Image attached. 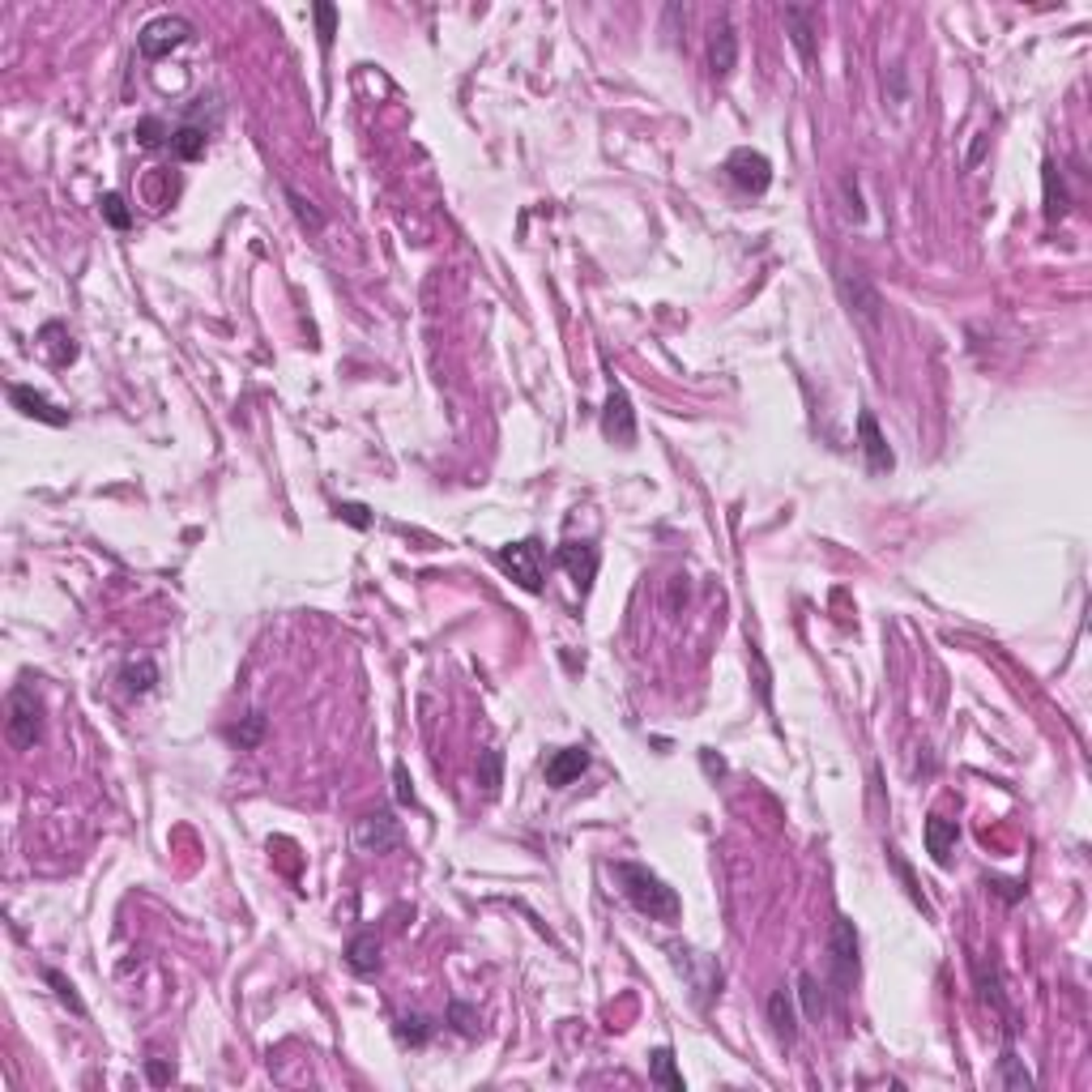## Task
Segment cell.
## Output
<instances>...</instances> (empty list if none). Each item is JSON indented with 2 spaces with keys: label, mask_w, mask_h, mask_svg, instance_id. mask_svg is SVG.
Wrapping results in <instances>:
<instances>
[{
  "label": "cell",
  "mask_w": 1092,
  "mask_h": 1092,
  "mask_svg": "<svg viewBox=\"0 0 1092 1092\" xmlns=\"http://www.w3.org/2000/svg\"><path fill=\"white\" fill-rule=\"evenodd\" d=\"M610 880L619 883V892H623L645 918H653V921L683 918V900H678V892L662 880L658 870L640 867V862H610Z\"/></svg>",
  "instance_id": "6da1fadb"
},
{
  "label": "cell",
  "mask_w": 1092,
  "mask_h": 1092,
  "mask_svg": "<svg viewBox=\"0 0 1092 1092\" xmlns=\"http://www.w3.org/2000/svg\"><path fill=\"white\" fill-rule=\"evenodd\" d=\"M5 713H9V717H5V734H9L13 751H31L34 743L43 739V700H39L31 678H21L18 688L9 691Z\"/></svg>",
  "instance_id": "7a4b0ae2"
},
{
  "label": "cell",
  "mask_w": 1092,
  "mask_h": 1092,
  "mask_svg": "<svg viewBox=\"0 0 1092 1092\" xmlns=\"http://www.w3.org/2000/svg\"><path fill=\"white\" fill-rule=\"evenodd\" d=\"M853 977H858V931H853V921L845 913H837L832 935H828V981L837 990V999L850 994Z\"/></svg>",
  "instance_id": "3957f363"
},
{
  "label": "cell",
  "mask_w": 1092,
  "mask_h": 1092,
  "mask_svg": "<svg viewBox=\"0 0 1092 1092\" xmlns=\"http://www.w3.org/2000/svg\"><path fill=\"white\" fill-rule=\"evenodd\" d=\"M193 21L180 18V13H162V18H150L142 26V34H137V48H142V56H150V61H158V56H171L175 48H184V43H193Z\"/></svg>",
  "instance_id": "277c9868"
},
{
  "label": "cell",
  "mask_w": 1092,
  "mask_h": 1092,
  "mask_svg": "<svg viewBox=\"0 0 1092 1092\" xmlns=\"http://www.w3.org/2000/svg\"><path fill=\"white\" fill-rule=\"evenodd\" d=\"M721 171H726V180L739 188V193H747V197H759V193H769V184H772V162H769V154H759V150H730V158L721 162Z\"/></svg>",
  "instance_id": "5b68a950"
},
{
  "label": "cell",
  "mask_w": 1092,
  "mask_h": 1092,
  "mask_svg": "<svg viewBox=\"0 0 1092 1092\" xmlns=\"http://www.w3.org/2000/svg\"><path fill=\"white\" fill-rule=\"evenodd\" d=\"M499 564L521 589L538 594L542 589V542L538 538H521V542L499 546Z\"/></svg>",
  "instance_id": "8992f818"
},
{
  "label": "cell",
  "mask_w": 1092,
  "mask_h": 1092,
  "mask_svg": "<svg viewBox=\"0 0 1092 1092\" xmlns=\"http://www.w3.org/2000/svg\"><path fill=\"white\" fill-rule=\"evenodd\" d=\"M837 282H840V294H845L850 312L858 316L862 324H867L870 334H880V324H883V299H880V291L870 286L867 273H858V269H840Z\"/></svg>",
  "instance_id": "52a82bcc"
},
{
  "label": "cell",
  "mask_w": 1092,
  "mask_h": 1092,
  "mask_svg": "<svg viewBox=\"0 0 1092 1092\" xmlns=\"http://www.w3.org/2000/svg\"><path fill=\"white\" fill-rule=\"evenodd\" d=\"M602 435H607L610 444H619V448H632V444H636V410H632V402H627V393L619 385H610V393H607V410H602Z\"/></svg>",
  "instance_id": "ba28073f"
},
{
  "label": "cell",
  "mask_w": 1092,
  "mask_h": 1092,
  "mask_svg": "<svg viewBox=\"0 0 1092 1092\" xmlns=\"http://www.w3.org/2000/svg\"><path fill=\"white\" fill-rule=\"evenodd\" d=\"M354 845L363 853H389L402 845V824L393 819V811H375V815L359 819L354 828Z\"/></svg>",
  "instance_id": "9c48e42d"
},
{
  "label": "cell",
  "mask_w": 1092,
  "mask_h": 1092,
  "mask_svg": "<svg viewBox=\"0 0 1092 1092\" xmlns=\"http://www.w3.org/2000/svg\"><path fill=\"white\" fill-rule=\"evenodd\" d=\"M815 26H819V9L815 5H785V31L789 39H794V48H799L802 64L807 69H815Z\"/></svg>",
  "instance_id": "30bf717a"
},
{
  "label": "cell",
  "mask_w": 1092,
  "mask_h": 1092,
  "mask_svg": "<svg viewBox=\"0 0 1092 1092\" xmlns=\"http://www.w3.org/2000/svg\"><path fill=\"white\" fill-rule=\"evenodd\" d=\"M555 564L559 567H567V577L577 580V589L580 594H589V585H594V577H597V546L594 542H564L555 551Z\"/></svg>",
  "instance_id": "8fae6325"
},
{
  "label": "cell",
  "mask_w": 1092,
  "mask_h": 1092,
  "mask_svg": "<svg viewBox=\"0 0 1092 1092\" xmlns=\"http://www.w3.org/2000/svg\"><path fill=\"white\" fill-rule=\"evenodd\" d=\"M708 69H713L717 81H726L730 73L739 69V34H734L730 18H721L713 26V34H708Z\"/></svg>",
  "instance_id": "7c38bea8"
},
{
  "label": "cell",
  "mask_w": 1092,
  "mask_h": 1092,
  "mask_svg": "<svg viewBox=\"0 0 1092 1092\" xmlns=\"http://www.w3.org/2000/svg\"><path fill=\"white\" fill-rule=\"evenodd\" d=\"M9 402H13V410H21L26 418H39V423H48V427H69V410H61L56 402L34 393L31 385H9Z\"/></svg>",
  "instance_id": "4fadbf2b"
},
{
  "label": "cell",
  "mask_w": 1092,
  "mask_h": 1092,
  "mask_svg": "<svg viewBox=\"0 0 1092 1092\" xmlns=\"http://www.w3.org/2000/svg\"><path fill=\"white\" fill-rule=\"evenodd\" d=\"M858 440H862V453H867V470L870 474H888L892 466H896V457H892L888 440H883L880 423H875V415L870 410H862L858 415Z\"/></svg>",
  "instance_id": "5bb4252c"
},
{
  "label": "cell",
  "mask_w": 1092,
  "mask_h": 1092,
  "mask_svg": "<svg viewBox=\"0 0 1092 1092\" xmlns=\"http://www.w3.org/2000/svg\"><path fill=\"white\" fill-rule=\"evenodd\" d=\"M585 769H589V751L585 747H564V751H555V756L546 759V785L564 789V785H572Z\"/></svg>",
  "instance_id": "9a60e30c"
},
{
  "label": "cell",
  "mask_w": 1092,
  "mask_h": 1092,
  "mask_svg": "<svg viewBox=\"0 0 1092 1092\" xmlns=\"http://www.w3.org/2000/svg\"><path fill=\"white\" fill-rule=\"evenodd\" d=\"M956 840H961L956 819H948V815L926 819V853H931L939 867H951V850H956Z\"/></svg>",
  "instance_id": "2e32d148"
},
{
  "label": "cell",
  "mask_w": 1092,
  "mask_h": 1092,
  "mask_svg": "<svg viewBox=\"0 0 1092 1092\" xmlns=\"http://www.w3.org/2000/svg\"><path fill=\"white\" fill-rule=\"evenodd\" d=\"M769 1024H772V1032H777L781 1045H794V1042H799V1012H794V999H789V990H777L769 999Z\"/></svg>",
  "instance_id": "e0dca14e"
},
{
  "label": "cell",
  "mask_w": 1092,
  "mask_h": 1092,
  "mask_svg": "<svg viewBox=\"0 0 1092 1092\" xmlns=\"http://www.w3.org/2000/svg\"><path fill=\"white\" fill-rule=\"evenodd\" d=\"M346 964H350L354 973H375L380 969V939H375V931H359L350 943H346Z\"/></svg>",
  "instance_id": "ac0fdd59"
},
{
  "label": "cell",
  "mask_w": 1092,
  "mask_h": 1092,
  "mask_svg": "<svg viewBox=\"0 0 1092 1092\" xmlns=\"http://www.w3.org/2000/svg\"><path fill=\"white\" fill-rule=\"evenodd\" d=\"M120 683H124V691L129 696H145V691L158 683V666H154L150 658H137V662H124V670H120Z\"/></svg>",
  "instance_id": "d6986e66"
},
{
  "label": "cell",
  "mask_w": 1092,
  "mask_h": 1092,
  "mask_svg": "<svg viewBox=\"0 0 1092 1092\" xmlns=\"http://www.w3.org/2000/svg\"><path fill=\"white\" fill-rule=\"evenodd\" d=\"M1042 180H1045V218H1062L1067 213V205H1072V197H1067V188H1062V175H1058V167H1054L1050 158H1045V167H1042Z\"/></svg>",
  "instance_id": "ffe728a7"
},
{
  "label": "cell",
  "mask_w": 1092,
  "mask_h": 1092,
  "mask_svg": "<svg viewBox=\"0 0 1092 1092\" xmlns=\"http://www.w3.org/2000/svg\"><path fill=\"white\" fill-rule=\"evenodd\" d=\"M171 154L184 162H197L205 154V129L201 124H184V129L171 132Z\"/></svg>",
  "instance_id": "44dd1931"
},
{
  "label": "cell",
  "mask_w": 1092,
  "mask_h": 1092,
  "mask_svg": "<svg viewBox=\"0 0 1092 1092\" xmlns=\"http://www.w3.org/2000/svg\"><path fill=\"white\" fill-rule=\"evenodd\" d=\"M648 1075H653V1084H662V1088L683 1092V1075L675 1072V1054H670L666 1045H658V1050L648 1054Z\"/></svg>",
  "instance_id": "7402d4cb"
},
{
  "label": "cell",
  "mask_w": 1092,
  "mask_h": 1092,
  "mask_svg": "<svg viewBox=\"0 0 1092 1092\" xmlns=\"http://www.w3.org/2000/svg\"><path fill=\"white\" fill-rule=\"evenodd\" d=\"M265 730H269V721H265V713H248V717H243L239 726L231 730V743H235V747H239V751H253L256 743L265 739Z\"/></svg>",
  "instance_id": "603a6c76"
},
{
  "label": "cell",
  "mask_w": 1092,
  "mask_h": 1092,
  "mask_svg": "<svg viewBox=\"0 0 1092 1092\" xmlns=\"http://www.w3.org/2000/svg\"><path fill=\"white\" fill-rule=\"evenodd\" d=\"M282 193H286V201H291L294 218H299V223H304V226H307V231H324V213H321V210H316V205H312V201H307V197H304V193H294L291 184H286Z\"/></svg>",
  "instance_id": "cb8c5ba5"
},
{
  "label": "cell",
  "mask_w": 1092,
  "mask_h": 1092,
  "mask_svg": "<svg viewBox=\"0 0 1092 1092\" xmlns=\"http://www.w3.org/2000/svg\"><path fill=\"white\" fill-rule=\"evenodd\" d=\"M999 1084H1003V1088H1032L1029 1067H1024V1062L1016 1058L1012 1050H1007V1054L999 1058Z\"/></svg>",
  "instance_id": "d4e9b609"
},
{
  "label": "cell",
  "mask_w": 1092,
  "mask_h": 1092,
  "mask_svg": "<svg viewBox=\"0 0 1092 1092\" xmlns=\"http://www.w3.org/2000/svg\"><path fill=\"white\" fill-rule=\"evenodd\" d=\"M499 772H504V751H496V747L483 751V764H478V781H483V789L491 794V799H496L499 785H504V781H499Z\"/></svg>",
  "instance_id": "484cf974"
},
{
  "label": "cell",
  "mask_w": 1092,
  "mask_h": 1092,
  "mask_svg": "<svg viewBox=\"0 0 1092 1092\" xmlns=\"http://www.w3.org/2000/svg\"><path fill=\"white\" fill-rule=\"evenodd\" d=\"M977 981H981V999L990 1003L1003 1020H1012V1012H1007V999H1003V986H999V973H994V969L986 973V964H977Z\"/></svg>",
  "instance_id": "4316f807"
},
{
  "label": "cell",
  "mask_w": 1092,
  "mask_h": 1092,
  "mask_svg": "<svg viewBox=\"0 0 1092 1092\" xmlns=\"http://www.w3.org/2000/svg\"><path fill=\"white\" fill-rule=\"evenodd\" d=\"M43 342L48 346H56V363H73L77 359V346H73V337L64 334V324L61 321H51V324H43Z\"/></svg>",
  "instance_id": "83f0119b"
},
{
  "label": "cell",
  "mask_w": 1092,
  "mask_h": 1092,
  "mask_svg": "<svg viewBox=\"0 0 1092 1092\" xmlns=\"http://www.w3.org/2000/svg\"><path fill=\"white\" fill-rule=\"evenodd\" d=\"M888 862H892V870H896V875H900V883H905V888H909L913 905H918V909H921V913H926V918H935V909H931V900L921 896V888H918V880H913V870H909V867H905V858H900V853H896V850H888Z\"/></svg>",
  "instance_id": "f1b7e54d"
},
{
  "label": "cell",
  "mask_w": 1092,
  "mask_h": 1092,
  "mask_svg": "<svg viewBox=\"0 0 1092 1092\" xmlns=\"http://www.w3.org/2000/svg\"><path fill=\"white\" fill-rule=\"evenodd\" d=\"M799 999H802V1007H807L811 1020L828 1012V999H824V990H819V981L811 977V973H799Z\"/></svg>",
  "instance_id": "f546056e"
},
{
  "label": "cell",
  "mask_w": 1092,
  "mask_h": 1092,
  "mask_svg": "<svg viewBox=\"0 0 1092 1092\" xmlns=\"http://www.w3.org/2000/svg\"><path fill=\"white\" fill-rule=\"evenodd\" d=\"M431 1029H435V1024L427 1020V1016H402V1020H397V1037H402V1042H410V1045H427Z\"/></svg>",
  "instance_id": "4dcf8cb0"
},
{
  "label": "cell",
  "mask_w": 1092,
  "mask_h": 1092,
  "mask_svg": "<svg viewBox=\"0 0 1092 1092\" xmlns=\"http://www.w3.org/2000/svg\"><path fill=\"white\" fill-rule=\"evenodd\" d=\"M102 218L116 226V231H129L132 226V213H129V205H124V197L120 193H102Z\"/></svg>",
  "instance_id": "1f68e13d"
},
{
  "label": "cell",
  "mask_w": 1092,
  "mask_h": 1092,
  "mask_svg": "<svg viewBox=\"0 0 1092 1092\" xmlns=\"http://www.w3.org/2000/svg\"><path fill=\"white\" fill-rule=\"evenodd\" d=\"M43 977H48V986H56V994H61V1003H64V1007H73V1012H77V1016H86V1003L77 999V990H73V981H64L56 969H43Z\"/></svg>",
  "instance_id": "d6a6232c"
},
{
  "label": "cell",
  "mask_w": 1092,
  "mask_h": 1092,
  "mask_svg": "<svg viewBox=\"0 0 1092 1092\" xmlns=\"http://www.w3.org/2000/svg\"><path fill=\"white\" fill-rule=\"evenodd\" d=\"M137 142H142L145 150H158V145H171V132L162 129L158 120H142L137 124Z\"/></svg>",
  "instance_id": "836d02e7"
},
{
  "label": "cell",
  "mask_w": 1092,
  "mask_h": 1092,
  "mask_svg": "<svg viewBox=\"0 0 1092 1092\" xmlns=\"http://www.w3.org/2000/svg\"><path fill=\"white\" fill-rule=\"evenodd\" d=\"M312 13H316V26H321V48H329L337 34V9L334 5H316Z\"/></svg>",
  "instance_id": "e575fe53"
},
{
  "label": "cell",
  "mask_w": 1092,
  "mask_h": 1092,
  "mask_svg": "<svg viewBox=\"0 0 1092 1092\" xmlns=\"http://www.w3.org/2000/svg\"><path fill=\"white\" fill-rule=\"evenodd\" d=\"M840 188H845V197H850V213L862 223V213H867V210H862V197H858V180H853V175H845V180H840Z\"/></svg>",
  "instance_id": "d590c367"
},
{
  "label": "cell",
  "mask_w": 1092,
  "mask_h": 1092,
  "mask_svg": "<svg viewBox=\"0 0 1092 1092\" xmlns=\"http://www.w3.org/2000/svg\"><path fill=\"white\" fill-rule=\"evenodd\" d=\"M393 781H397V802H415V789H410V777H405V764H393Z\"/></svg>",
  "instance_id": "8d00e7d4"
},
{
  "label": "cell",
  "mask_w": 1092,
  "mask_h": 1092,
  "mask_svg": "<svg viewBox=\"0 0 1092 1092\" xmlns=\"http://www.w3.org/2000/svg\"><path fill=\"white\" fill-rule=\"evenodd\" d=\"M337 512H342L350 526H359V529H367V521H372V516H367V508H359V504H342Z\"/></svg>",
  "instance_id": "74e56055"
},
{
  "label": "cell",
  "mask_w": 1092,
  "mask_h": 1092,
  "mask_svg": "<svg viewBox=\"0 0 1092 1092\" xmlns=\"http://www.w3.org/2000/svg\"><path fill=\"white\" fill-rule=\"evenodd\" d=\"M986 888H994L1003 900H1020V892H1016V883H1007V880H986Z\"/></svg>",
  "instance_id": "f35d334b"
},
{
  "label": "cell",
  "mask_w": 1092,
  "mask_h": 1092,
  "mask_svg": "<svg viewBox=\"0 0 1092 1092\" xmlns=\"http://www.w3.org/2000/svg\"><path fill=\"white\" fill-rule=\"evenodd\" d=\"M888 77H892V99L900 102V99H905V69H900V64H892Z\"/></svg>",
  "instance_id": "ab89813d"
},
{
  "label": "cell",
  "mask_w": 1092,
  "mask_h": 1092,
  "mask_svg": "<svg viewBox=\"0 0 1092 1092\" xmlns=\"http://www.w3.org/2000/svg\"><path fill=\"white\" fill-rule=\"evenodd\" d=\"M171 1075H175V1072H171V1067H167V1062L150 1058V1080H154V1084H167V1080H171Z\"/></svg>",
  "instance_id": "60d3db41"
}]
</instances>
